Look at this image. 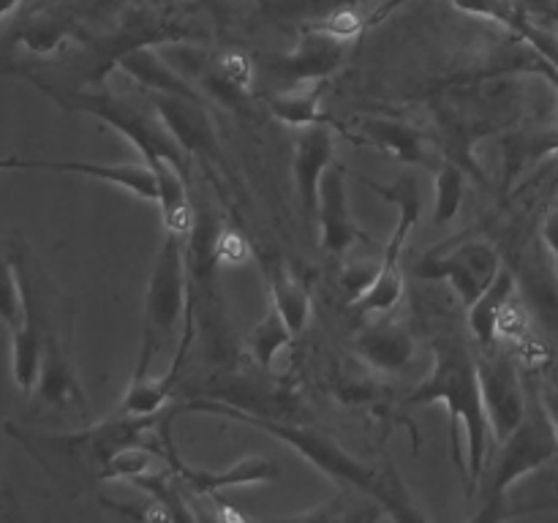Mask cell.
<instances>
[{
  "label": "cell",
  "mask_w": 558,
  "mask_h": 523,
  "mask_svg": "<svg viewBox=\"0 0 558 523\" xmlns=\"http://www.w3.org/2000/svg\"><path fill=\"white\" fill-rule=\"evenodd\" d=\"M477 376L483 390L485 414H488L490 436L499 445L518 428L529 406V390L521 379L515 360L499 346H477Z\"/></svg>",
  "instance_id": "cell-9"
},
{
  "label": "cell",
  "mask_w": 558,
  "mask_h": 523,
  "mask_svg": "<svg viewBox=\"0 0 558 523\" xmlns=\"http://www.w3.org/2000/svg\"><path fill=\"white\" fill-rule=\"evenodd\" d=\"M347 174V167L341 161H332L319 183V205H316L314 223H319L322 248L332 256L347 254L352 245L368 240L354 221L352 207H349Z\"/></svg>",
  "instance_id": "cell-14"
},
{
  "label": "cell",
  "mask_w": 558,
  "mask_h": 523,
  "mask_svg": "<svg viewBox=\"0 0 558 523\" xmlns=\"http://www.w3.org/2000/svg\"><path fill=\"white\" fill-rule=\"evenodd\" d=\"M178 417V406H169L161 414H129L114 409L107 419L87 425L71 434H41L25 425L5 423L3 430L25 447L38 466L58 483L65 479H98L101 483L104 472L112 463L118 452L129 447H153L167 458L172 450L167 439L169 423Z\"/></svg>",
  "instance_id": "cell-1"
},
{
  "label": "cell",
  "mask_w": 558,
  "mask_h": 523,
  "mask_svg": "<svg viewBox=\"0 0 558 523\" xmlns=\"http://www.w3.org/2000/svg\"><path fill=\"white\" fill-rule=\"evenodd\" d=\"M349 139L360 145L376 147L387 156L398 158L403 163H420V167L436 169L445 153L436 147L434 134H428L420 125L407 123V120L387 118V114H368L360 118L357 129L349 131Z\"/></svg>",
  "instance_id": "cell-12"
},
{
  "label": "cell",
  "mask_w": 558,
  "mask_h": 523,
  "mask_svg": "<svg viewBox=\"0 0 558 523\" xmlns=\"http://www.w3.org/2000/svg\"><path fill=\"white\" fill-rule=\"evenodd\" d=\"M216 71L229 85L240 87V90H248L251 76H254V65H251L248 54L240 52V49H223L216 60Z\"/></svg>",
  "instance_id": "cell-29"
},
{
  "label": "cell",
  "mask_w": 558,
  "mask_h": 523,
  "mask_svg": "<svg viewBox=\"0 0 558 523\" xmlns=\"http://www.w3.org/2000/svg\"><path fill=\"white\" fill-rule=\"evenodd\" d=\"M180 365H169L167 374L153 376L147 374H134L131 376L129 387H125V396L120 401V412L129 414H161L169 409V398H172V387L180 376Z\"/></svg>",
  "instance_id": "cell-24"
},
{
  "label": "cell",
  "mask_w": 558,
  "mask_h": 523,
  "mask_svg": "<svg viewBox=\"0 0 558 523\" xmlns=\"http://www.w3.org/2000/svg\"><path fill=\"white\" fill-rule=\"evenodd\" d=\"M558 153V125L548 129H515L501 136V167L510 188L529 167Z\"/></svg>",
  "instance_id": "cell-21"
},
{
  "label": "cell",
  "mask_w": 558,
  "mask_h": 523,
  "mask_svg": "<svg viewBox=\"0 0 558 523\" xmlns=\"http://www.w3.org/2000/svg\"><path fill=\"white\" fill-rule=\"evenodd\" d=\"M213 256L223 262H243L248 256V245L238 232H221L213 243Z\"/></svg>",
  "instance_id": "cell-30"
},
{
  "label": "cell",
  "mask_w": 558,
  "mask_h": 523,
  "mask_svg": "<svg viewBox=\"0 0 558 523\" xmlns=\"http://www.w3.org/2000/svg\"><path fill=\"white\" fill-rule=\"evenodd\" d=\"M147 96H150V104L161 123L185 150V156L199 158L210 167H221V145H218L216 123H213L205 98L167 96V93H147Z\"/></svg>",
  "instance_id": "cell-10"
},
{
  "label": "cell",
  "mask_w": 558,
  "mask_h": 523,
  "mask_svg": "<svg viewBox=\"0 0 558 523\" xmlns=\"http://www.w3.org/2000/svg\"><path fill=\"white\" fill-rule=\"evenodd\" d=\"M189 240L180 234L163 232L153 262L145 292V314H142V343L134 374H147L158 349L169 343L180 321L194 316L189 283Z\"/></svg>",
  "instance_id": "cell-6"
},
{
  "label": "cell",
  "mask_w": 558,
  "mask_h": 523,
  "mask_svg": "<svg viewBox=\"0 0 558 523\" xmlns=\"http://www.w3.org/2000/svg\"><path fill=\"white\" fill-rule=\"evenodd\" d=\"M332 161H336V134H332V123H316L298 129V136H294L292 174L300 205H303L305 218L311 223H314L316 205H319V183Z\"/></svg>",
  "instance_id": "cell-16"
},
{
  "label": "cell",
  "mask_w": 558,
  "mask_h": 523,
  "mask_svg": "<svg viewBox=\"0 0 558 523\" xmlns=\"http://www.w3.org/2000/svg\"><path fill=\"white\" fill-rule=\"evenodd\" d=\"M5 169H44V172H65L82 174V178L112 183L118 188L129 191L131 196L142 202L158 205V178L153 167L142 163H93V161H49V158H22L9 156L0 158V172Z\"/></svg>",
  "instance_id": "cell-13"
},
{
  "label": "cell",
  "mask_w": 558,
  "mask_h": 523,
  "mask_svg": "<svg viewBox=\"0 0 558 523\" xmlns=\"http://www.w3.org/2000/svg\"><path fill=\"white\" fill-rule=\"evenodd\" d=\"M38 403L44 406H80L87 409L85 390L80 385L74 363H71L69 346L63 336L58 332V325L49 321L47 336H44V357H41V376L33 390Z\"/></svg>",
  "instance_id": "cell-17"
},
{
  "label": "cell",
  "mask_w": 558,
  "mask_h": 523,
  "mask_svg": "<svg viewBox=\"0 0 558 523\" xmlns=\"http://www.w3.org/2000/svg\"><path fill=\"white\" fill-rule=\"evenodd\" d=\"M123 71L129 80L145 87L147 93H167V96H189V98H205V93L196 90L194 82L189 76L180 74L174 65L163 60L161 52L153 49V44H140V47H129L114 58V63Z\"/></svg>",
  "instance_id": "cell-19"
},
{
  "label": "cell",
  "mask_w": 558,
  "mask_h": 523,
  "mask_svg": "<svg viewBox=\"0 0 558 523\" xmlns=\"http://www.w3.org/2000/svg\"><path fill=\"white\" fill-rule=\"evenodd\" d=\"M27 82L38 87L49 101L58 104L60 109L74 114H90L98 123L109 125L112 131H118L120 136L131 142L136 147V153H142V161L147 167H156L161 161L178 163L180 169L189 172L191 158L185 156L183 147L174 142V136L169 134L167 125L161 123V118L156 114V109H140L136 104H131L129 98L118 96L112 90H98V87H63L54 85V82L41 80V76L25 74Z\"/></svg>",
  "instance_id": "cell-4"
},
{
  "label": "cell",
  "mask_w": 558,
  "mask_h": 523,
  "mask_svg": "<svg viewBox=\"0 0 558 523\" xmlns=\"http://www.w3.org/2000/svg\"><path fill=\"white\" fill-rule=\"evenodd\" d=\"M365 185L371 191L381 196L385 202L398 207V223L392 238L387 240L385 254L379 259V272H376L374 283L354 300V308L365 316H387L396 311V305L403 297V270L401 259L403 251H407L409 238H412V229L417 227L420 216H423V196H420L417 180L414 178H401L392 185H381L376 180H368L360 174Z\"/></svg>",
  "instance_id": "cell-7"
},
{
  "label": "cell",
  "mask_w": 558,
  "mask_h": 523,
  "mask_svg": "<svg viewBox=\"0 0 558 523\" xmlns=\"http://www.w3.org/2000/svg\"><path fill=\"white\" fill-rule=\"evenodd\" d=\"M349 41L332 36V33L319 31V27H303L298 44L281 58L272 60V74L283 87L314 85V82H327L341 65L347 63ZM278 87V90H283Z\"/></svg>",
  "instance_id": "cell-11"
},
{
  "label": "cell",
  "mask_w": 558,
  "mask_h": 523,
  "mask_svg": "<svg viewBox=\"0 0 558 523\" xmlns=\"http://www.w3.org/2000/svg\"><path fill=\"white\" fill-rule=\"evenodd\" d=\"M0 321L11 330L25 321V294L14 259L0 251Z\"/></svg>",
  "instance_id": "cell-28"
},
{
  "label": "cell",
  "mask_w": 558,
  "mask_h": 523,
  "mask_svg": "<svg viewBox=\"0 0 558 523\" xmlns=\"http://www.w3.org/2000/svg\"><path fill=\"white\" fill-rule=\"evenodd\" d=\"M183 412H196V414H218V417L238 419V423L251 425L256 430H265V434L276 436L283 445L292 447L298 455H303L316 472L327 474L330 479L341 483L343 488L357 490V494L371 496L392 521H425V512H420L412 504V499L407 496V490L401 488V483L392 477H387L379 469L368 466L360 458H354L352 452L343 450L330 434H322V430L308 428V425L289 423L283 417H267V414L248 412V409H240L234 403L221 401V398H194L189 403H180L178 414Z\"/></svg>",
  "instance_id": "cell-2"
},
{
  "label": "cell",
  "mask_w": 558,
  "mask_h": 523,
  "mask_svg": "<svg viewBox=\"0 0 558 523\" xmlns=\"http://www.w3.org/2000/svg\"><path fill=\"white\" fill-rule=\"evenodd\" d=\"M167 466L172 469L178 485L189 488L196 496H218L221 490L229 488H245V485H262L276 483L281 477V466L267 455H248L243 461L232 463V466L221 469V472H207V469H191L178 458V452H167Z\"/></svg>",
  "instance_id": "cell-15"
},
{
  "label": "cell",
  "mask_w": 558,
  "mask_h": 523,
  "mask_svg": "<svg viewBox=\"0 0 558 523\" xmlns=\"http://www.w3.org/2000/svg\"><path fill=\"white\" fill-rule=\"evenodd\" d=\"M22 3H25V0H0V22H3L9 14H14Z\"/></svg>",
  "instance_id": "cell-33"
},
{
  "label": "cell",
  "mask_w": 558,
  "mask_h": 523,
  "mask_svg": "<svg viewBox=\"0 0 558 523\" xmlns=\"http://www.w3.org/2000/svg\"><path fill=\"white\" fill-rule=\"evenodd\" d=\"M543 240H545V245H548L550 254H554V259L558 262V202H556L554 210L548 212V218H545Z\"/></svg>",
  "instance_id": "cell-32"
},
{
  "label": "cell",
  "mask_w": 558,
  "mask_h": 523,
  "mask_svg": "<svg viewBox=\"0 0 558 523\" xmlns=\"http://www.w3.org/2000/svg\"><path fill=\"white\" fill-rule=\"evenodd\" d=\"M354 352L379 374H403L414 363L417 341L401 321H374L354 338Z\"/></svg>",
  "instance_id": "cell-18"
},
{
  "label": "cell",
  "mask_w": 558,
  "mask_h": 523,
  "mask_svg": "<svg viewBox=\"0 0 558 523\" xmlns=\"http://www.w3.org/2000/svg\"><path fill=\"white\" fill-rule=\"evenodd\" d=\"M428 403H441L450 414L452 445H456L458 425L463 428V436H466L463 483H466L469 496H474L490 458V425L483 390H480L477 357H474V349L461 338L447 336L434 343V365L407 398V406H428Z\"/></svg>",
  "instance_id": "cell-3"
},
{
  "label": "cell",
  "mask_w": 558,
  "mask_h": 523,
  "mask_svg": "<svg viewBox=\"0 0 558 523\" xmlns=\"http://www.w3.org/2000/svg\"><path fill=\"white\" fill-rule=\"evenodd\" d=\"M558 461V436L539 403L537 387L529 390V406L518 428L507 439L499 441V452L488 458L477 494L483 499V510L477 521H496L501 515L499 507L505 496L529 474L539 472L548 463Z\"/></svg>",
  "instance_id": "cell-5"
},
{
  "label": "cell",
  "mask_w": 558,
  "mask_h": 523,
  "mask_svg": "<svg viewBox=\"0 0 558 523\" xmlns=\"http://www.w3.org/2000/svg\"><path fill=\"white\" fill-rule=\"evenodd\" d=\"M292 338L294 332L289 330L287 319H283L281 311L270 303V308H267V314L262 316L259 325L251 330L248 352L262 370H272L276 357L289 346V343H292Z\"/></svg>",
  "instance_id": "cell-26"
},
{
  "label": "cell",
  "mask_w": 558,
  "mask_h": 523,
  "mask_svg": "<svg viewBox=\"0 0 558 523\" xmlns=\"http://www.w3.org/2000/svg\"><path fill=\"white\" fill-rule=\"evenodd\" d=\"M71 36H74V27L69 20L41 11V14H31L16 27L14 44L38 58H49V54L60 52L71 41Z\"/></svg>",
  "instance_id": "cell-25"
},
{
  "label": "cell",
  "mask_w": 558,
  "mask_h": 523,
  "mask_svg": "<svg viewBox=\"0 0 558 523\" xmlns=\"http://www.w3.org/2000/svg\"><path fill=\"white\" fill-rule=\"evenodd\" d=\"M463 194H466V167L456 158L441 156L436 167V207H434V227H447L456 221L463 207Z\"/></svg>",
  "instance_id": "cell-27"
},
{
  "label": "cell",
  "mask_w": 558,
  "mask_h": 523,
  "mask_svg": "<svg viewBox=\"0 0 558 523\" xmlns=\"http://www.w3.org/2000/svg\"><path fill=\"white\" fill-rule=\"evenodd\" d=\"M505 267L499 248L485 238H458L420 256L414 276L423 281H447L461 297L463 308L490 287Z\"/></svg>",
  "instance_id": "cell-8"
},
{
  "label": "cell",
  "mask_w": 558,
  "mask_h": 523,
  "mask_svg": "<svg viewBox=\"0 0 558 523\" xmlns=\"http://www.w3.org/2000/svg\"><path fill=\"white\" fill-rule=\"evenodd\" d=\"M537 396H539V403H543L545 414H548L550 425H554V430L558 436V381L556 379L539 381Z\"/></svg>",
  "instance_id": "cell-31"
},
{
  "label": "cell",
  "mask_w": 558,
  "mask_h": 523,
  "mask_svg": "<svg viewBox=\"0 0 558 523\" xmlns=\"http://www.w3.org/2000/svg\"><path fill=\"white\" fill-rule=\"evenodd\" d=\"M267 287H270V303L281 311L289 330H292L294 336H300V332L308 327L311 311H314L305 281L287 265V262L276 259L267 265Z\"/></svg>",
  "instance_id": "cell-22"
},
{
  "label": "cell",
  "mask_w": 558,
  "mask_h": 523,
  "mask_svg": "<svg viewBox=\"0 0 558 523\" xmlns=\"http://www.w3.org/2000/svg\"><path fill=\"white\" fill-rule=\"evenodd\" d=\"M322 96H325V82L314 85L283 87L276 96L267 98V109L276 120L287 123L289 129H305V125L330 123L327 112L322 109Z\"/></svg>",
  "instance_id": "cell-23"
},
{
  "label": "cell",
  "mask_w": 558,
  "mask_h": 523,
  "mask_svg": "<svg viewBox=\"0 0 558 523\" xmlns=\"http://www.w3.org/2000/svg\"><path fill=\"white\" fill-rule=\"evenodd\" d=\"M512 297H515V272L501 267L490 287L466 308L469 332L477 346H499L501 316L512 305Z\"/></svg>",
  "instance_id": "cell-20"
}]
</instances>
